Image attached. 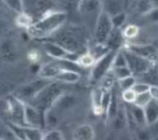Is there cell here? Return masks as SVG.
<instances>
[{
	"instance_id": "cell-18",
	"label": "cell",
	"mask_w": 158,
	"mask_h": 140,
	"mask_svg": "<svg viewBox=\"0 0 158 140\" xmlns=\"http://www.w3.org/2000/svg\"><path fill=\"white\" fill-rule=\"evenodd\" d=\"M144 112L147 126L158 120V101L154 99L152 100L144 108Z\"/></svg>"
},
{
	"instance_id": "cell-30",
	"label": "cell",
	"mask_w": 158,
	"mask_h": 140,
	"mask_svg": "<svg viewBox=\"0 0 158 140\" xmlns=\"http://www.w3.org/2000/svg\"><path fill=\"white\" fill-rule=\"evenodd\" d=\"M7 6L16 11V13H23V0H3Z\"/></svg>"
},
{
	"instance_id": "cell-9",
	"label": "cell",
	"mask_w": 158,
	"mask_h": 140,
	"mask_svg": "<svg viewBox=\"0 0 158 140\" xmlns=\"http://www.w3.org/2000/svg\"><path fill=\"white\" fill-rule=\"evenodd\" d=\"M42 47H43V49L44 50L46 54L54 60L67 59V60L77 62L79 56H80V54L70 51L69 50L66 49L62 45L56 42H53V41L44 42Z\"/></svg>"
},
{
	"instance_id": "cell-26",
	"label": "cell",
	"mask_w": 158,
	"mask_h": 140,
	"mask_svg": "<svg viewBox=\"0 0 158 140\" xmlns=\"http://www.w3.org/2000/svg\"><path fill=\"white\" fill-rule=\"evenodd\" d=\"M136 140H154L148 127H137L136 129Z\"/></svg>"
},
{
	"instance_id": "cell-41",
	"label": "cell",
	"mask_w": 158,
	"mask_h": 140,
	"mask_svg": "<svg viewBox=\"0 0 158 140\" xmlns=\"http://www.w3.org/2000/svg\"></svg>"
},
{
	"instance_id": "cell-28",
	"label": "cell",
	"mask_w": 158,
	"mask_h": 140,
	"mask_svg": "<svg viewBox=\"0 0 158 140\" xmlns=\"http://www.w3.org/2000/svg\"><path fill=\"white\" fill-rule=\"evenodd\" d=\"M43 140H65V138L60 130L53 129L44 133Z\"/></svg>"
},
{
	"instance_id": "cell-4",
	"label": "cell",
	"mask_w": 158,
	"mask_h": 140,
	"mask_svg": "<svg viewBox=\"0 0 158 140\" xmlns=\"http://www.w3.org/2000/svg\"><path fill=\"white\" fill-rule=\"evenodd\" d=\"M54 80H48L38 77L36 80H33L26 84L23 85L19 88L15 96L23 101V102H29L36 96H37L46 87L51 84Z\"/></svg>"
},
{
	"instance_id": "cell-15",
	"label": "cell",
	"mask_w": 158,
	"mask_h": 140,
	"mask_svg": "<svg viewBox=\"0 0 158 140\" xmlns=\"http://www.w3.org/2000/svg\"><path fill=\"white\" fill-rule=\"evenodd\" d=\"M73 140H93L95 130L89 124H82L77 126L72 134Z\"/></svg>"
},
{
	"instance_id": "cell-8",
	"label": "cell",
	"mask_w": 158,
	"mask_h": 140,
	"mask_svg": "<svg viewBox=\"0 0 158 140\" xmlns=\"http://www.w3.org/2000/svg\"><path fill=\"white\" fill-rule=\"evenodd\" d=\"M117 51L111 50L95 61L91 71V78L94 81L101 80L110 72Z\"/></svg>"
},
{
	"instance_id": "cell-12",
	"label": "cell",
	"mask_w": 158,
	"mask_h": 140,
	"mask_svg": "<svg viewBox=\"0 0 158 140\" xmlns=\"http://www.w3.org/2000/svg\"><path fill=\"white\" fill-rule=\"evenodd\" d=\"M126 47L133 51L140 57H144L149 60L157 63L158 62V48L150 44H130Z\"/></svg>"
},
{
	"instance_id": "cell-27",
	"label": "cell",
	"mask_w": 158,
	"mask_h": 140,
	"mask_svg": "<svg viewBox=\"0 0 158 140\" xmlns=\"http://www.w3.org/2000/svg\"><path fill=\"white\" fill-rule=\"evenodd\" d=\"M118 86L122 90V91H126V90L132 89L133 85L136 82V78L134 76H130V77H126V78L122 79V80H118Z\"/></svg>"
},
{
	"instance_id": "cell-31",
	"label": "cell",
	"mask_w": 158,
	"mask_h": 140,
	"mask_svg": "<svg viewBox=\"0 0 158 140\" xmlns=\"http://www.w3.org/2000/svg\"><path fill=\"white\" fill-rule=\"evenodd\" d=\"M136 94L133 91V89L126 90V91H122V98L124 102L127 103V105L133 104L136 100Z\"/></svg>"
},
{
	"instance_id": "cell-10",
	"label": "cell",
	"mask_w": 158,
	"mask_h": 140,
	"mask_svg": "<svg viewBox=\"0 0 158 140\" xmlns=\"http://www.w3.org/2000/svg\"><path fill=\"white\" fill-rule=\"evenodd\" d=\"M60 42L57 43L64 47L66 49L72 52H76V48L80 47L82 42V33L76 28H69L63 32Z\"/></svg>"
},
{
	"instance_id": "cell-17",
	"label": "cell",
	"mask_w": 158,
	"mask_h": 140,
	"mask_svg": "<svg viewBox=\"0 0 158 140\" xmlns=\"http://www.w3.org/2000/svg\"><path fill=\"white\" fill-rule=\"evenodd\" d=\"M136 80L144 82L150 87H158V62L155 63L142 76L136 78Z\"/></svg>"
},
{
	"instance_id": "cell-37",
	"label": "cell",
	"mask_w": 158,
	"mask_h": 140,
	"mask_svg": "<svg viewBox=\"0 0 158 140\" xmlns=\"http://www.w3.org/2000/svg\"><path fill=\"white\" fill-rule=\"evenodd\" d=\"M40 59V54H38L37 51H32L29 54V60H30L33 62H37Z\"/></svg>"
},
{
	"instance_id": "cell-16",
	"label": "cell",
	"mask_w": 158,
	"mask_h": 140,
	"mask_svg": "<svg viewBox=\"0 0 158 140\" xmlns=\"http://www.w3.org/2000/svg\"><path fill=\"white\" fill-rule=\"evenodd\" d=\"M129 115H130V118L134 121L135 124L137 127H144L147 126V121H146L145 112H144V109L139 107L137 105L131 104L129 105Z\"/></svg>"
},
{
	"instance_id": "cell-35",
	"label": "cell",
	"mask_w": 158,
	"mask_h": 140,
	"mask_svg": "<svg viewBox=\"0 0 158 140\" xmlns=\"http://www.w3.org/2000/svg\"><path fill=\"white\" fill-rule=\"evenodd\" d=\"M147 127H148L150 133L153 135V138H158V120H156V121H154L152 124L147 126Z\"/></svg>"
},
{
	"instance_id": "cell-38",
	"label": "cell",
	"mask_w": 158,
	"mask_h": 140,
	"mask_svg": "<svg viewBox=\"0 0 158 140\" xmlns=\"http://www.w3.org/2000/svg\"><path fill=\"white\" fill-rule=\"evenodd\" d=\"M150 93L153 99L158 101V87H150Z\"/></svg>"
},
{
	"instance_id": "cell-5",
	"label": "cell",
	"mask_w": 158,
	"mask_h": 140,
	"mask_svg": "<svg viewBox=\"0 0 158 140\" xmlns=\"http://www.w3.org/2000/svg\"><path fill=\"white\" fill-rule=\"evenodd\" d=\"M54 6L52 0H23V13L30 16L34 22L53 11Z\"/></svg>"
},
{
	"instance_id": "cell-32",
	"label": "cell",
	"mask_w": 158,
	"mask_h": 140,
	"mask_svg": "<svg viewBox=\"0 0 158 140\" xmlns=\"http://www.w3.org/2000/svg\"><path fill=\"white\" fill-rule=\"evenodd\" d=\"M150 86L147 84L142 81H139V80H136V82L133 85L132 89L133 90V91L136 93V95H139V94H143V93L148 92L150 91Z\"/></svg>"
},
{
	"instance_id": "cell-34",
	"label": "cell",
	"mask_w": 158,
	"mask_h": 140,
	"mask_svg": "<svg viewBox=\"0 0 158 140\" xmlns=\"http://www.w3.org/2000/svg\"><path fill=\"white\" fill-rule=\"evenodd\" d=\"M151 3L148 0H142L138 4V10L141 13L144 15H147L150 11L153 10Z\"/></svg>"
},
{
	"instance_id": "cell-13",
	"label": "cell",
	"mask_w": 158,
	"mask_h": 140,
	"mask_svg": "<svg viewBox=\"0 0 158 140\" xmlns=\"http://www.w3.org/2000/svg\"><path fill=\"white\" fill-rule=\"evenodd\" d=\"M9 109L12 117L14 119V124L20 126H27L24 119L25 102L21 101L16 96H13L8 102Z\"/></svg>"
},
{
	"instance_id": "cell-22",
	"label": "cell",
	"mask_w": 158,
	"mask_h": 140,
	"mask_svg": "<svg viewBox=\"0 0 158 140\" xmlns=\"http://www.w3.org/2000/svg\"><path fill=\"white\" fill-rule=\"evenodd\" d=\"M95 61H96L95 58L89 51L83 54H80L78 60H77V63L82 68H91V67L92 68V66L95 64Z\"/></svg>"
},
{
	"instance_id": "cell-25",
	"label": "cell",
	"mask_w": 158,
	"mask_h": 140,
	"mask_svg": "<svg viewBox=\"0 0 158 140\" xmlns=\"http://www.w3.org/2000/svg\"><path fill=\"white\" fill-rule=\"evenodd\" d=\"M152 100H153V98L150 95V91H148V92L143 93V94H139V95H136V100H135L133 105L144 109Z\"/></svg>"
},
{
	"instance_id": "cell-11",
	"label": "cell",
	"mask_w": 158,
	"mask_h": 140,
	"mask_svg": "<svg viewBox=\"0 0 158 140\" xmlns=\"http://www.w3.org/2000/svg\"><path fill=\"white\" fill-rule=\"evenodd\" d=\"M24 119L27 126L42 129L44 126V114L34 106L25 102Z\"/></svg>"
},
{
	"instance_id": "cell-40",
	"label": "cell",
	"mask_w": 158,
	"mask_h": 140,
	"mask_svg": "<svg viewBox=\"0 0 158 140\" xmlns=\"http://www.w3.org/2000/svg\"><path fill=\"white\" fill-rule=\"evenodd\" d=\"M70 1H72V0H70Z\"/></svg>"
},
{
	"instance_id": "cell-23",
	"label": "cell",
	"mask_w": 158,
	"mask_h": 140,
	"mask_svg": "<svg viewBox=\"0 0 158 140\" xmlns=\"http://www.w3.org/2000/svg\"><path fill=\"white\" fill-rule=\"evenodd\" d=\"M112 75L114 76L117 80H122V79L126 78V77L133 76L132 74L131 71L127 66L126 67H118V68H112L111 70Z\"/></svg>"
},
{
	"instance_id": "cell-7",
	"label": "cell",
	"mask_w": 158,
	"mask_h": 140,
	"mask_svg": "<svg viewBox=\"0 0 158 140\" xmlns=\"http://www.w3.org/2000/svg\"><path fill=\"white\" fill-rule=\"evenodd\" d=\"M113 30L111 16L106 10H103L96 23L92 33L95 43L106 44Z\"/></svg>"
},
{
	"instance_id": "cell-33",
	"label": "cell",
	"mask_w": 158,
	"mask_h": 140,
	"mask_svg": "<svg viewBox=\"0 0 158 140\" xmlns=\"http://www.w3.org/2000/svg\"><path fill=\"white\" fill-rule=\"evenodd\" d=\"M139 33V29L137 27L134 25L128 26L122 32L123 37L127 38V39H133L136 37Z\"/></svg>"
},
{
	"instance_id": "cell-3",
	"label": "cell",
	"mask_w": 158,
	"mask_h": 140,
	"mask_svg": "<svg viewBox=\"0 0 158 140\" xmlns=\"http://www.w3.org/2000/svg\"><path fill=\"white\" fill-rule=\"evenodd\" d=\"M104 8L101 0H79L77 12L85 26L93 33L96 23Z\"/></svg>"
},
{
	"instance_id": "cell-2",
	"label": "cell",
	"mask_w": 158,
	"mask_h": 140,
	"mask_svg": "<svg viewBox=\"0 0 158 140\" xmlns=\"http://www.w3.org/2000/svg\"><path fill=\"white\" fill-rule=\"evenodd\" d=\"M59 82L54 81L44 88L37 96L29 101L30 105L34 106L44 114L51 109L57 98L64 94V91Z\"/></svg>"
},
{
	"instance_id": "cell-6",
	"label": "cell",
	"mask_w": 158,
	"mask_h": 140,
	"mask_svg": "<svg viewBox=\"0 0 158 140\" xmlns=\"http://www.w3.org/2000/svg\"><path fill=\"white\" fill-rule=\"evenodd\" d=\"M122 51L127 60V67L130 68L133 75L136 78L142 76L155 64L151 60H149L144 57L137 55L133 51L127 49L126 47L123 48Z\"/></svg>"
},
{
	"instance_id": "cell-19",
	"label": "cell",
	"mask_w": 158,
	"mask_h": 140,
	"mask_svg": "<svg viewBox=\"0 0 158 140\" xmlns=\"http://www.w3.org/2000/svg\"><path fill=\"white\" fill-rule=\"evenodd\" d=\"M81 78V74L71 71H61L54 79L55 81L64 84L77 83Z\"/></svg>"
},
{
	"instance_id": "cell-14",
	"label": "cell",
	"mask_w": 158,
	"mask_h": 140,
	"mask_svg": "<svg viewBox=\"0 0 158 140\" xmlns=\"http://www.w3.org/2000/svg\"><path fill=\"white\" fill-rule=\"evenodd\" d=\"M60 71H61V69L54 60V61L42 64L38 71L37 75L38 77H40V78L54 80V79Z\"/></svg>"
},
{
	"instance_id": "cell-29",
	"label": "cell",
	"mask_w": 158,
	"mask_h": 140,
	"mask_svg": "<svg viewBox=\"0 0 158 140\" xmlns=\"http://www.w3.org/2000/svg\"><path fill=\"white\" fill-rule=\"evenodd\" d=\"M127 66V60H126L125 55L123 52L122 49L117 51L115 57L114 58L113 65L112 68H118V67H126Z\"/></svg>"
},
{
	"instance_id": "cell-36",
	"label": "cell",
	"mask_w": 158,
	"mask_h": 140,
	"mask_svg": "<svg viewBox=\"0 0 158 140\" xmlns=\"http://www.w3.org/2000/svg\"><path fill=\"white\" fill-rule=\"evenodd\" d=\"M147 16L151 22L158 23V9H153L147 13Z\"/></svg>"
},
{
	"instance_id": "cell-21",
	"label": "cell",
	"mask_w": 158,
	"mask_h": 140,
	"mask_svg": "<svg viewBox=\"0 0 158 140\" xmlns=\"http://www.w3.org/2000/svg\"><path fill=\"white\" fill-rule=\"evenodd\" d=\"M54 61L61 69V71H71L81 74L83 70V68L79 65L77 62L73 60L63 59V60H54Z\"/></svg>"
},
{
	"instance_id": "cell-1",
	"label": "cell",
	"mask_w": 158,
	"mask_h": 140,
	"mask_svg": "<svg viewBox=\"0 0 158 140\" xmlns=\"http://www.w3.org/2000/svg\"><path fill=\"white\" fill-rule=\"evenodd\" d=\"M67 18L65 12L53 10L33 22L27 29V32L30 36L36 39L48 37L61 29L66 23Z\"/></svg>"
},
{
	"instance_id": "cell-24",
	"label": "cell",
	"mask_w": 158,
	"mask_h": 140,
	"mask_svg": "<svg viewBox=\"0 0 158 140\" xmlns=\"http://www.w3.org/2000/svg\"><path fill=\"white\" fill-rule=\"evenodd\" d=\"M110 16L113 29L120 30L121 27L124 25V23L127 21V14L123 13V12H120V13L110 15Z\"/></svg>"
},
{
	"instance_id": "cell-20",
	"label": "cell",
	"mask_w": 158,
	"mask_h": 140,
	"mask_svg": "<svg viewBox=\"0 0 158 140\" xmlns=\"http://www.w3.org/2000/svg\"><path fill=\"white\" fill-rule=\"evenodd\" d=\"M23 140H43L44 133L42 129L30 126H23Z\"/></svg>"
},
{
	"instance_id": "cell-39",
	"label": "cell",
	"mask_w": 158,
	"mask_h": 140,
	"mask_svg": "<svg viewBox=\"0 0 158 140\" xmlns=\"http://www.w3.org/2000/svg\"><path fill=\"white\" fill-rule=\"evenodd\" d=\"M13 140H20V139H19V138H17V137H16V138H15V139H13Z\"/></svg>"
}]
</instances>
